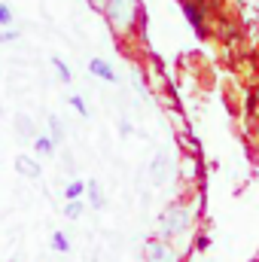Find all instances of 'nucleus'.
Segmentation results:
<instances>
[{
    "label": "nucleus",
    "instance_id": "1",
    "mask_svg": "<svg viewBox=\"0 0 259 262\" xmlns=\"http://www.w3.org/2000/svg\"><path fill=\"white\" fill-rule=\"evenodd\" d=\"M195 216H198V210H195L189 201H171V204H165V210L159 213V238H165V241H171V244H177V241H183L189 232H192L195 226Z\"/></svg>",
    "mask_w": 259,
    "mask_h": 262
},
{
    "label": "nucleus",
    "instance_id": "2",
    "mask_svg": "<svg viewBox=\"0 0 259 262\" xmlns=\"http://www.w3.org/2000/svg\"><path fill=\"white\" fill-rule=\"evenodd\" d=\"M101 15L107 18L110 31L116 37H128V34H134L137 25H143V6H140V0H107L104 9H101Z\"/></svg>",
    "mask_w": 259,
    "mask_h": 262
},
{
    "label": "nucleus",
    "instance_id": "3",
    "mask_svg": "<svg viewBox=\"0 0 259 262\" xmlns=\"http://www.w3.org/2000/svg\"><path fill=\"white\" fill-rule=\"evenodd\" d=\"M143 262H183V256H180L177 244L153 235V238L143 241Z\"/></svg>",
    "mask_w": 259,
    "mask_h": 262
},
{
    "label": "nucleus",
    "instance_id": "4",
    "mask_svg": "<svg viewBox=\"0 0 259 262\" xmlns=\"http://www.w3.org/2000/svg\"><path fill=\"white\" fill-rule=\"evenodd\" d=\"M180 12H183V18L189 21V28H192L201 40L210 37V28H207V9H204L201 0H180Z\"/></svg>",
    "mask_w": 259,
    "mask_h": 262
},
{
    "label": "nucleus",
    "instance_id": "5",
    "mask_svg": "<svg viewBox=\"0 0 259 262\" xmlns=\"http://www.w3.org/2000/svg\"><path fill=\"white\" fill-rule=\"evenodd\" d=\"M171 174H174V162H171V156H168L165 149L156 152L153 162H149V183H153V186H165V183L171 180Z\"/></svg>",
    "mask_w": 259,
    "mask_h": 262
},
{
    "label": "nucleus",
    "instance_id": "6",
    "mask_svg": "<svg viewBox=\"0 0 259 262\" xmlns=\"http://www.w3.org/2000/svg\"><path fill=\"white\" fill-rule=\"evenodd\" d=\"M12 168H15V174L25 177V180H40V177H43L40 159H37V156H28V152H18V156L12 159Z\"/></svg>",
    "mask_w": 259,
    "mask_h": 262
},
{
    "label": "nucleus",
    "instance_id": "7",
    "mask_svg": "<svg viewBox=\"0 0 259 262\" xmlns=\"http://www.w3.org/2000/svg\"><path fill=\"white\" fill-rule=\"evenodd\" d=\"M89 73H92L95 79L107 82V85H116V82H119V70L110 64V58H101V55L89 58Z\"/></svg>",
    "mask_w": 259,
    "mask_h": 262
},
{
    "label": "nucleus",
    "instance_id": "8",
    "mask_svg": "<svg viewBox=\"0 0 259 262\" xmlns=\"http://www.w3.org/2000/svg\"><path fill=\"white\" fill-rule=\"evenodd\" d=\"M31 146H34V156H37V159H55V156H58V143H55L46 131H37V134L31 137Z\"/></svg>",
    "mask_w": 259,
    "mask_h": 262
},
{
    "label": "nucleus",
    "instance_id": "9",
    "mask_svg": "<svg viewBox=\"0 0 259 262\" xmlns=\"http://www.w3.org/2000/svg\"><path fill=\"white\" fill-rule=\"evenodd\" d=\"M85 204L92 207V210H101L104 204H107V198H104V189H101V183L98 180H85Z\"/></svg>",
    "mask_w": 259,
    "mask_h": 262
},
{
    "label": "nucleus",
    "instance_id": "10",
    "mask_svg": "<svg viewBox=\"0 0 259 262\" xmlns=\"http://www.w3.org/2000/svg\"><path fill=\"white\" fill-rule=\"evenodd\" d=\"M85 210H89L85 198H64V207H61L64 220H70V223H79V220L85 216Z\"/></svg>",
    "mask_w": 259,
    "mask_h": 262
},
{
    "label": "nucleus",
    "instance_id": "11",
    "mask_svg": "<svg viewBox=\"0 0 259 262\" xmlns=\"http://www.w3.org/2000/svg\"><path fill=\"white\" fill-rule=\"evenodd\" d=\"M46 134H49L58 146L67 140V128H64V122H61V116H58V113H49V116H46Z\"/></svg>",
    "mask_w": 259,
    "mask_h": 262
},
{
    "label": "nucleus",
    "instance_id": "12",
    "mask_svg": "<svg viewBox=\"0 0 259 262\" xmlns=\"http://www.w3.org/2000/svg\"><path fill=\"white\" fill-rule=\"evenodd\" d=\"M49 64H52V70H55V76H58L61 85H70V82H73V70H70V64H67L61 55H52Z\"/></svg>",
    "mask_w": 259,
    "mask_h": 262
},
{
    "label": "nucleus",
    "instance_id": "13",
    "mask_svg": "<svg viewBox=\"0 0 259 262\" xmlns=\"http://www.w3.org/2000/svg\"><path fill=\"white\" fill-rule=\"evenodd\" d=\"M67 104H70V110H73L79 119H92V110H89V104H85V98H82L79 92L67 95Z\"/></svg>",
    "mask_w": 259,
    "mask_h": 262
},
{
    "label": "nucleus",
    "instance_id": "14",
    "mask_svg": "<svg viewBox=\"0 0 259 262\" xmlns=\"http://www.w3.org/2000/svg\"><path fill=\"white\" fill-rule=\"evenodd\" d=\"M49 247H52L55 253H70V238H67V232L52 229V235H49Z\"/></svg>",
    "mask_w": 259,
    "mask_h": 262
},
{
    "label": "nucleus",
    "instance_id": "15",
    "mask_svg": "<svg viewBox=\"0 0 259 262\" xmlns=\"http://www.w3.org/2000/svg\"><path fill=\"white\" fill-rule=\"evenodd\" d=\"M15 131H18V137H34L40 128L34 125V119H31L28 113H18V116H15Z\"/></svg>",
    "mask_w": 259,
    "mask_h": 262
},
{
    "label": "nucleus",
    "instance_id": "16",
    "mask_svg": "<svg viewBox=\"0 0 259 262\" xmlns=\"http://www.w3.org/2000/svg\"><path fill=\"white\" fill-rule=\"evenodd\" d=\"M85 195V180H67V186H64V198H82Z\"/></svg>",
    "mask_w": 259,
    "mask_h": 262
},
{
    "label": "nucleus",
    "instance_id": "17",
    "mask_svg": "<svg viewBox=\"0 0 259 262\" xmlns=\"http://www.w3.org/2000/svg\"><path fill=\"white\" fill-rule=\"evenodd\" d=\"M21 40V31L18 28H0V46H12V43H18Z\"/></svg>",
    "mask_w": 259,
    "mask_h": 262
},
{
    "label": "nucleus",
    "instance_id": "18",
    "mask_svg": "<svg viewBox=\"0 0 259 262\" xmlns=\"http://www.w3.org/2000/svg\"><path fill=\"white\" fill-rule=\"evenodd\" d=\"M15 21V12H12V6L6 3V0H0V28H9Z\"/></svg>",
    "mask_w": 259,
    "mask_h": 262
},
{
    "label": "nucleus",
    "instance_id": "19",
    "mask_svg": "<svg viewBox=\"0 0 259 262\" xmlns=\"http://www.w3.org/2000/svg\"><path fill=\"white\" fill-rule=\"evenodd\" d=\"M207 247H210V235H204V232H201V235L192 241V250H195V253H204Z\"/></svg>",
    "mask_w": 259,
    "mask_h": 262
},
{
    "label": "nucleus",
    "instance_id": "20",
    "mask_svg": "<svg viewBox=\"0 0 259 262\" xmlns=\"http://www.w3.org/2000/svg\"><path fill=\"white\" fill-rule=\"evenodd\" d=\"M134 89H137V95H140V98H146V101H149V89H146V82H143V76H140V73H134Z\"/></svg>",
    "mask_w": 259,
    "mask_h": 262
},
{
    "label": "nucleus",
    "instance_id": "21",
    "mask_svg": "<svg viewBox=\"0 0 259 262\" xmlns=\"http://www.w3.org/2000/svg\"><path fill=\"white\" fill-rule=\"evenodd\" d=\"M131 131H134V128H131L128 119H119V137H128Z\"/></svg>",
    "mask_w": 259,
    "mask_h": 262
},
{
    "label": "nucleus",
    "instance_id": "22",
    "mask_svg": "<svg viewBox=\"0 0 259 262\" xmlns=\"http://www.w3.org/2000/svg\"><path fill=\"white\" fill-rule=\"evenodd\" d=\"M85 3H89V6H92V12H101V9H104V3H107V0H85Z\"/></svg>",
    "mask_w": 259,
    "mask_h": 262
},
{
    "label": "nucleus",
    "instance_id": "23",
    "mask_svg": "<svg viewBox=\"0 0 259 262\" xmlns=\"http://www.w3.org/2000/svg\"><path fill=\"white\" fill-rule=\"evenodd\" d=\"M6 262H18V259H6Z\"/></svg>",
    "mask_w": 259,
    "mask_h": 262
}]
</instances>
